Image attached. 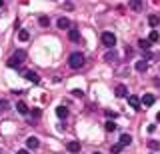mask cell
Listing matches in <instances>:
<instances>
[{"label": "cell", "mask_w": 160, "mask_h": 154, "mask_svg": "<svg viewBox=\"0 0 160 154\" xmlns=\"http://www.w3.org/2000/svg\"><path fill=\"white\" fill-rule=\"evenodd\" d=\"M24 60H26V52H24V50H16L12 56L8 58L6 64H8L10 68H20V64H22Z\"/></svg>", "instance_id": "cell-1"}, {"label": "cell", "mask_w": 160, "mask_h": 154, "mask_svg": "<svg viewBox=\"0 0 160 154\" xmlns=\"http://www.w3.org/2000/svg\"><path fill=\"white\" fill-rule=\"evenodd\" d=\"M68 66L72 68V70H78L80 66H84V54H82V52H74V54H70V58H68Z\"/></svg>", "instance_id": "cell-2"}, {"label": "cell", "mask_w": 160, "mask_h": 154, "mask_svg": "<svg viewBox=\"0 0 160 154\" xmlns=\"http://www.w3.org/2000/svg\"><path fill=\"white\" fill-rule=\"evenodd\" d=\"M100 42H102L106 48H114V46H116V36H114L112 32H102V36H100Z\"/></svg>", "instance_id": "cell-3"}, {"label": "cell", "mask_w": 160, "mask_h": 154, "mask_svg": "<svg viewBox=\"0 0 160 154\" xmlns=\"http://www.w3.org/2000/svg\"><path fill=\"white\" fill-rule=\"evenodd\" d=\"M114 94H116L118 98H126L128 96V88L124 86V84H118V86L114 88Z\"/></svg>", "instance_id": "cell-4"}, {"label": "cell", "mask_w": 160, "mask_h": 154, "mask_svg": "<svg viewBox=\"0 0 160 154\" xmlns=\"http://www.w3.org/2000/svg\"><path fill=\"white\" fill-rule=\"evenodd\" d=\"M126 98H128V104L134 108V110H140V98H138V96L130 94V96H126Z\"/></svg>", "instance_id": "cell-5"}, {"label": "cell", "mask_w": 160, "mask_h": 154, "mask_svg": "<svg viewBox=\"0 0 160 154\" xmlns=\"http://www.w3.org/2000/svg\"><path fill=\"white\" fill-rule=\"evenodd\" d=\"M24 76H26V80H30L32 84H38L40 82V76H38L36 72H32V70H26V72H24Z\"/></svg>", "instance_id": "cell-6"}, {"label": "cell", "mask_w": 160, "mask_h": 154, "mask_svg": "<svg viewBox=\"0 0 160 154\" xmlns=\"http://www.w3.org/2000/svg\"><path fill=\"white\" fill-rule=\"evenodd\" d=\"M56 24H58V28H60V30H68L72 22H70L68 18H64V16H62V18H58V22H56Z\"/></svg>", "instance_id": "cell-7"}, {"label": "cell", "mask_w": 160, "mask_h": 154, "mask_svg": "<svg viewBox=\"0 0 160 154\" xmlns=\"http://www.w3.org/2000/svg\"><path fill=\"white\" fill-rule=\"evenodd\" d=\"M66 150H68V152H74V154L80 152V142H76V140L68 142V144H66Z\"/></svg>", "instance_id": "cell-8"}, {"label": "cell", "mask_w": 160, "mask_h": 154, "mask_svg": "<svg viewBox=\"0 0 160 154\" xmlns=\"http://www.w3.org/2000/svg\"><path fill=\"white\" fill-rule=\"evenodd\" d=\"M154 100H156V98H154V94H144V96H142V100H140V102H142L144 106H152V104H154Z\"/></svg>", "instance_id": "cell-9"}, {"label": "cell", "mask_w": 160, "mask_h": 154, "mask_svg": "<svg viewBox=\"0 0 160 154\" xmlns=\"http://www.w3.org/2000/svg\"><path fill=\"white\" fill-rule=\"evenodd\" d=\"M104 60H106L108 64H112V62H116V60H118V54L114 52V50H110V52L104 54Z\"/></svg>", "instance_id": "cell-10"}, {"label": "cell", "mask_w": 160, "mask_h": 154, "mask_svg": "<svg viewBox=\"0 0 160 154\" xmlns=\"http://www.w3.org/2000/svg\"><path fill=\"white\" fill-rule=\"evenodd\" d=\"M68 38L72 42H80V32L76 30V28H70V30H68Z\"/></svg>", "instance_id": "cell-11"}, {"label": "cell", "mask_w": 160, "mask_h": 154, "mask_svg": "<svg viewBox=\"0 0 160 154\" xmlns=\"http://www.w3.org/2000/svg\"><path fill=\"white\" fill-rule=\"evenodd\" d=\"M26 146L30 148V150H36V148L40 146V142H38V138H32V136H30V138H28V140H26Z\"/></svg>", "instance_id": "cell-12"}, {"label": "cell", "mask_w": 160, "mask_h": 154, "mask_svg": "<svg viewBox=\"0 0 160 154\" xmlns=\"http://www.w3.org/2000/svg\"><path fill=\"white\" fill-rule=\"evenodd\" d=\"M128 4H130V8H132L134 12L142 10V2H140V0H128Z\"/></svg>", "instance_id": "cell-13"}, {"label": "cell", "mask_w": 160, "mask_h": 154, "mask_svg": "<svg viewBox=\"0 0 160 154\" xmlns=\"http://www.w3.org/2000/svg\"><path fill=\"white\" fill-rule=\"evenodd\" d=\"M150 44H152L150 40H146V38H140V40H138V48H140V50H150Z\"/></svg>", "instance_id": "cell-14"}, {"label": "cell", "mask_w": 160, "mask_h": 154, "mask_svg": "<svg viewBox=\"0 0 160 154\" xmlns=\"http://www.w3.org/2000/svg\"><path fill=\"white\" fill-rule=\"evenodd\" d=\"M148 24H150V26H158V24H160V16H158V14H150V16H148Z\"/></svg>", "instance_id": "cell-15"}, {"label": "cell", "mask_w": 160, "mask_h": 154, "mask_svg": "<svg viewBox=\"0 0 160 154\" xmlns=\"http://www.w3.org/2000/svg\"><path fill=\"white\" fill-rule=\"evenodd\" d=\"M16 110L20 112V114H28L30 110H28V104L26 102H16Z\"/></svg>", "instance_id": "cell-16"}, {"label": "cell", "mask_w": 160, "mask_h": 154, "mask_svg": "<svg viewBox=\"0 0 160 154\" xmlns=\"http://www.w3.org/2000/svg\"><path fill=\"white\" fill-rule=\"evenodd\" d=\"M120 144H122V146H130V144H132V136H130V134H122V136H120Z\"/></svg>", "instance_id": "cell-17"}, {"label": "cell", "mask_w": 160, "mask_h": 154, "mask_svg": "<svg viewBox=\"0 0 160 154\" xmlns=\"http://www.w3.org/2000/svg\"><path fill=\"white\" fill-rule=\"evenodd\" d=\"M136 70H138V72H146V70H148V62H146V60H138V62H136Z\"/></svg>", "instance_id": "cell-18"}, {"label": "cell", "mask_w": 160, "mask_h": 154, "mask_svg": "<svg viewBox=\"0 0 160 154\" xmlns=\"http://www.w3.org/2000/svg\"><path fill=\"white\" fill-rule=\"evenodd\" d=\"M56 114H58V118H66L68 116V108L66 106H56Z\"/></svg>", "instance_id": "cell-19"}, {"label": "cell", "mask_w": 160, "mask_h": 154, "mask_svg": "<svg viewBox=\"0 0 160 154\" xmlns=\"http://www.w3.org/2000/svg\"><path fill=\"white\" fill-rule=\"evenodd\" d=\"M10 108V102L6 100V98H0V112H6Z\"/></svg>", "instance_id": "cell-20"}, {"label": "cell", "mask_w": 160, "mask_h": 154, "mask_svg": "<svg viewBox=\"0 0 160 154\" xmlns=\"http://www.w3.org/2000/svg\"><path fill=\"white\" fill-rule=\"evenodd\" d=\"M38 24H40L42 28H46V26H50V18H48V16H40V18H38Z\"/></svg>", "instance_id": "cell-21"}, {"label": "cell", "mask_w": 160, "mask_h": 154, "mask_svg": "<svg viewBox=\"0 0 160 154\" xmlns=\"http://www.w3.org/2000/svg\"><path fill=\"white\" fill-rule=\"evenodd\" d=\"M122 148H124V146L118 142V144H114V146L110 148V152H112V154H120V152H122Z\"/></svg>", "instance_id": "cell-22"}, {"label": "cell", "mask_w": 160, "mask_h": 154, "mask_svg": "<svg viewBox=\"0 0 160 154\" xmlns=\"http://www.w3.org/2000/svg\"><path fill=\"white\" fill-rule=\"evenodd\" d=\"M28 38H30L28 30H20V32H18V40H22V42H24V40H28Z\"/></svg>", "instance_id": "cell-23"}, {"label": "cell", "mask_w": 160, "mask_h": 154, "mask_svg": "<svg viewBox=\"0 0 160 154\" xmlns=\"http://www.w3.org/2000/svg\"><path fill=\"white\" fill-rule=\"evenodd\" d=\"M148 148H150V150H158V148H160V142L158 140H148Z\"/></svg>", "instance_id": "cell-24"}, {"label": "cell", "mask_w": 160, "mask_h": 154, "mask_svg": "<svg viewBox=\"0 0 160 154\" xmlns=\"http://www.w3.org/2000/svg\"><path fill=\"white\" fill-rule=\"evenodd\" d=\"M148 40H150V42H156V40H160V34H158L156 30H152V32H150V36H148Z\"/></svg>", "instance_id": "cell-25"}, {"label": "cell", "mask_w": 160, "mask_h": 154, "mask_svg": "<svg viewBox=\"0 0 160 154\" xmlns=\"http://www.w3.org/2000/svg\"><path fill=\"white\" fill-rule=\"evenodd\" d=\"M106 130H108V132H114V130H116V122L108 120V122H106Z\"/></svg>", "instance_id": "cell-26"}, {"label": "cell", "mask_w": 160, "mask_h": 154, "mask_svg": "<svg viewBox=\"0 0 160 154\" xmlns=\"http://www.w3.org/2000/svg\"><path fill=\"white\" fill-rule=\"evenodd\" d=\"M30 114H32V118H40V116H42V110H40V108H34Z\"/></svg>", "instance_id": "cell-27"}, {"label": "cell", "mask_w": 160, "mask_h": 154, "mask_svg": "<svg viewBox=\"0 0 160 154\" xmlns=\"http://www.w3.org/2000/svg\"><path fill=\"white\" fill-rule=\"evenodd\" d=\"M104 114H106L108 118H118V114H116V112H112V110H104Z\"/></svg>", "instance_id": "cell-28"}, {"label": "cell", "mask_w": 160, "mask_h": 154, "mask_svg": "<svg viewBox=\"0 0 160 154\" xmlns=\"http://www.w3.org/2000/svg\"><path fill=\"white\" fill-rule=\"evenodd\" d=\"M72 94H74V96H80V98L84 96V92H82V90H72Z\"/></svg>", "instance_id": "cell-29"}, {"label": "cell", "mask_w": 160, "mask_h": 154, "mask_svg": "<svg viewBox=\"0 0 160 154\" xmlns=\"http://www.w3.org/2000/svg\"><path fill=\"white\" fill-rule=\"evenodd\" d=\"M16 154H28V150H24V148H22V150H18Z\"/></svg>", "instance_id": "cell-30"}, {"label": "cell", "mask_w": 160, "mask_h": 154, "mask_svg": "<svg viewBox=\"0 0 160 154\" xmlns=\"http://www.w3.org/2000/svg\"><path fill=\"white\" fill-rule=\"evenodd\" d=\"M156 120H158V122H160V112H158V114H156Z\"/></svg>", "instance_id": "cell-31"}, {"label": "cell", "mask_w": 160, "mask_h": 154, "mask_svg": "<svg viewBox=\"0 0 160 154\" xmlns=\"http://www.w3.org/2000/svg\"><path fill=\"white\" fill-rule=\"evenodd\" d=\"M4 6V0H0V8H2Z\"/></svg>", "instance_id": "cell-32"}, {"label": "cell", "mask_w": 160, "mask_h": 154, "mask_svg": "<svg viewBox=\"0 0 160 154\" xmlns=\"http://www.w3.org/2000/svg\"><path fill=\"white\" fill-rule=\"evenodd\" d=\"M92 154H102V152H92Z\"/></svg>", "instance_id": "cell-33"}]
</instances>
